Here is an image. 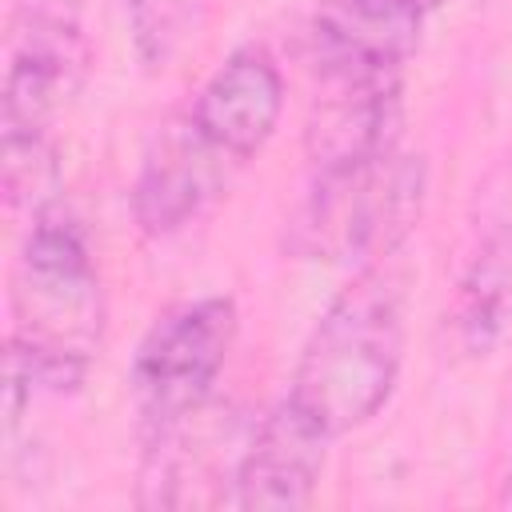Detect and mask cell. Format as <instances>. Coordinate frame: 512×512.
Instances as JSON below:
<instances>
[{
  "label": "cell",
  "instance_id": "cell-1",
  "mask_svg": "<svg viewBox=\"0 0 512 512\" xmlns=\"http://www.w3.org/2000/svg\"><path fill=\"white\" fill-rule=\"evenodd\" d=\"M104 284L84 228L48 204L32 216L12 268L8 368L32 392H72L84 384L104 340Z\"/></svg>",
  "mask_w": 512,
  "mask_h": 512
},
{
  "label": "cell",
  "instance_id": "cell-2",
  "mask_svg": "<svg viewBox=\"0 0 512 512\" xmlns=\"http://www.w3.org/2000/svg\"><path fill=\"white\" fill-rule=\"evenodd\" d=\"M400 364L404 288L384 264H364L304 340L288 400L336 440L392 400Z\"/></svg>",
  "mask_w": 512,
  "mask_h": 512
},
{
  "label": "cell",
  "instance_id": "cell-3",
  "mask_svg": "<svg viewBox=\"0 0 512 512\" xmlns=\"http://www.w3.org/2000/svg\"><path fill=\"white\" fill-rule=\"evenodd\" d=\"M424 160L400 148L340 172H316L308 200L292 220V248L312 260L380 264L416 228L424 212Z\"/></svg>",
  "mask_w": 512,
  "mask_h": 512
},
{
  "label": "cell",
  "instance_id": "cell-4",
  "mask_svg": "<svg viewBox=\"0 0 512 512\" xmlns=\"http://www.w3.org/2000/svg\"><path fill=\"white\" fill-rule=\"evenodd\" d=\"M236 328L240 316L228 296L184 300L156 316L128 368L132 408L148 440L208 404L236 344Z\"/></svg>",
  "mask_w": 512,
  "mask_h": 512
},
{
  "label": "cell",
  "instance_id": "cell-5",
  "mask_svg": "<svg viewBox=\"0 0 512 512\" xmlns=\"http://www.w3.org/2000/svg\"><path fill=\"white\" fill-rule=\"evenodd\" d=\"M236 164L224 160L180 112L160 124L144 148L136 184H132V216L148 236H172L188 228L204 208L228 188Z\"/></svg>",
  "mask_w": 512,
  "mask_h": 512
},
{
  "label": "cell",
  "instance_id": "cell-6",
  "mask_svg": "<svg viewBox=\"0 0 512 512\" xmlns=\"http://www.w3.org/2000/svg\"><path fill=\"white\" fill-rule=\"evenodd\" d=\"M420 0H316L308 16V52L320 80L400 76L420 48Z\"/></svg>",
  "mask_w": 512,
  "mask_h": 512
},
{
  "label": "cell",
  "instance_id": "cell-7",
  "mask_svg": "<svg viewBox=\"0 0 512 512\" xmlns=\"http://www.w3.org/2000/svg\"><path fill=\"white\" fill-rule=\"evenodd\" d=\"M328 444L332 436L284 396L240 448L232 476V504L248 512L308 508L324 476Z\"/></svg>",
  "mask_w": 512,
  "mask_h": 512
},
{
  "label": "cell",
  "instance_id": "cell-8",
  "mask_svg": "<svg viewBox=\"0 0 512 512\" xmlns=\"http://www.w3.org/2000/svg\"><path fill=\"white\" fill-rule=\"evenodd\" d=\"M280 112L284 76L276 60L256 44H244L224 56V64L200 84V92L184 108L192 128L236 168H244L272 140Z\"/></svg>",
  "mask_w": 512,
  "mask_h": 512
},
{
  "label": "cell",
  "instance_id": "cell-9",
  "mask_svg": "<svg viewBox=\"0 0 512 512\" xmlns=\"http://www.w3.org/2000/svg\"><path fill=\"white\" fill-rule=\"evenodd\" d=\"M304 124V152L316 172L368 164L400 148V76H332Z\"/></svg>",
  "mask_w": 512,
  "mask_h": 512
},
{
  "label": "cell",
  "instance_id": "cell-10",
  "mask_svg": "<svg viewBox=\"0 0 512 512\" xmlns=\"http://www.w3.org/2000/svg\"><path fill=\"white\" fill-rule=\"evenodd\" d=\"M460 352L488 356L512 332V224H496L472 248L448 308Z\"/></svg>",
  "mask_w": 512,
  "mask_h": 512
},
{
  "label": "cell",
  "instance_id": "cell-11",
  "mask_svg": "<svg viewBox=\"0 0 512 512\" xmlns=\"http://www.w3.org/2000/svg\"><path fill=\"white\" fill-rule=\"evenodd\" d=\"M120 4L132 48L140 64L152 72L168 68L184 52V44L196 36L204 16V0H120Z\"/></svg>",
  "mask_w": 512,
  "mask_h": 512
},
{
  "label": "cell",
  "instance_id": "cell-12",
  "mask_svg": "<svg viewBox=\"0 0 512 512\" xmlns=\"http://www.w3.org/2000/svg\"><path fill=\"white\" fill-rule=\"evenodd\" d=\"M0 168L8 204H32V216L48 208L60 184V160L52 136H0Z\"/></svg>",
  "mask_w": 512,
  "mask_h": 512
},
{
  "label": "cell",
  "instance_id": "cell-13",
  "mask_svg": "<svg viewBox=\"0 0 512 512\" xmlns=\"http://www.w3.org/2000/svg\"><path fill=\"white\" fill-rule=\"evenodd\" d=\"M80 16H84V0H16L12 40H44V44L84 40Z\"/></svg>",
  "mask_w": 512,
  "mask_h": 512
},
{
  "label": "cell",
  "instance_id": "cell-14",
  "mask_svg": "<svg viewBox=\"0 0 512 512\" xmlns=\"http://www.w3.org/2000/svg\"><path fill=\"white\" fill-rule=\"evenodd\" d=\"M420 4H424V8H428V4H440V0H420Z\"/></svg>",
  "mask_w": 512,
  "mask_h": 512
}]
</instances>
